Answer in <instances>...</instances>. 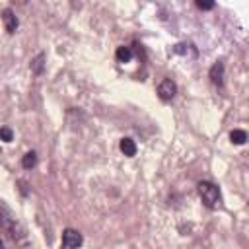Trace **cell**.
Instances as JSON below:
<instances>
[{"instance_id":"obj_9","label":"cell","mask_w":249,"mask_h":249,"mask_svg":"<svg viewBox=\"0 0 249 249\" xmlns=\"http://www.w3.org/2000/svg\"><path fill=\"white\" fill-rule=\"evenodd\" d=\"M230 139H232V142H233V144L241 146V144H245V140H247V133H245V131H241V129H235V131H232V133H230Z\"/></svg>"},{"instance_id":"obj_13","label":"cell","mask_w":249,"mask_h":249,"mask_svg":"<svg viewBox=\"0 0 249 249\" xmlns=\"http://www.w3.org/2000/svg\"><path fill=\"white\" fill-rule=\"evenodd\" d=\"M195 4H197L199 10H212L216 2L214 0H195Z\"/></svg>"},{"instance_id":"obj_1","label":"cell","mask_w":249,"mask_h":249,"mask_svg":"<svg viewBox=\"0 0 249 249\" xmlns=\"http://www.w3.org/2000/svg\"><path fill=\"white\" fill-rule=\"evenodd\" d=\"M197 191H199V197H201V201L204 202V206L214 208V206L218 204V201H220V191H218V187H216L214 183H210V181H201V183L197 185Z\"/></svg>"},{"instance_id":"obj_5","label":"cell","mask_w":249,"mask_h":249,"mask_svg":"<svg viewBox=\"0 0 249 249\" xmlns=\"http://www.w3.org/2000/svg\"><path fill=\"white\" fill-rule=\"evenodd\" d=\"M208 78L214 86H224V62H214L210 72H208Z\"/></svg>"},{"instance_id":"obj_15","label":"cell","mask_w":249,"mask_h":249,"mask_svg":"<svg viewBox=\"0 0 249 249\" xmlns=\"http://www.w3.org/2000/svg\"><path fill=\"white\" fill-rule=\"evenodd\" d=\"M2 247H4V241H2V239H0V249H2Z\"/></svg>"},{"instance_id":"obj_7","label":"cell","mask_w":249,"mask_h":249,"mask_svg":"<svg viewBox=\"0 0 249 249\" xmlns=\"http://www.w3.org/2000/svg\"><path fill=\"white\" fill-rule=\"evenodd\" d=\"M119 148H121V152H123L124 156H129V158H133V156L137 154V144H135L133 139H123L121 144H119Z\"/></svg>"},{"instance_id":"obj_10","label":"cell","mask_w":249,"mask_h":249,"mask_svg":"<svg viewBox=\"0 0 249 249\" xmlns=\"http://www.w3.org/2000/svg\"><path fill=\"white\" fill-rule=\"evenodd\" d=\"M35 164H37V154H35V152H28V154L22 158V166H24V170H33V168H35Z\"/></svg>"},{"instance_id":"obj_2","label":"cell","mask_w":249,"mask_h":249,"mask_svg":"<svg viewBox=\"0 0 249 249\" xmlns=\"http://www.w3.org/2000/svg\"><path fill=\"white\" fill-rule=\"evenodd\" d=\"M0 230H4L14 241H24V230L20 228V224L12 216L0 214Z\"/></svg>"},{"instance_id":"obj_11","label":"cell","mask_w":249,"mask_h":249,"mask_svg":"<svg viewBox=\"0 0 249 249\" xmlns=\"http://www.w3.org/2000/svg\"><path fill=\"white\" fill-rule=\"evenodd\" d=\"M43 66H45V55L39 53V55L31 61V70H33L35 74H41V72H43Z\"/></svg>"},{"instance_id":"obj_6","label":"cell","mask_w":249,"mask_h":249,"mask_svg":"<svg viewBox=\"0 0 249 249\" xmlns=\"http://www.w3.org/2000/svg\"><path fill=\"white\" fill-rule=\"evenodd\" d=\"M2 22H4V28H6L8 33H16V30H18V18H16V14L10 8L2 10Z\"/></svg>"},{"instance_id":"obj_4","label":"cell","mask_w":249,"mask_h":249,"mask_svg":"<svg viewBox=\"0 0 249 249\" xmlns=\"http://www.w3.org/2000/svg\"><path fill=\"white\" fill-rule=\"evenodd\" d=\"M175 93H177V84H175L173 80L166 78V80L160 82V86H158V95H160V99L170 101V99H173Z\"/></svg>"},{"instance_id":"obj_14","label":"cell","mask_w":249,"mask_h":249,"mask_svg":"<svg viewBox=\"0 0 249 249\" xmlns=\"http://www.w3.org/2000/svg\"><path fill=\"white\" fill-rule=\"evenodd\" d=\"M14 2H18V4H26L28 0H14Z\"/></svg>"},{"instance_id":"obj_3","label":"cell","mask_w":249,"mask_h":249,"mask_svg":"<svg viewBox=\"0 0 249 249\" xmlns=\"http://www.w3.org/2000/svg\"><path fill=\"white\" fill-rule=\"evenodd\" d=\"M82 241H84V237H82V233H80L78 230L66 228V230L62 232V245H64L66 249L80 247V245H82Z\"/></svg>"},{"instance_id":"obj_12","label":"cell","mask_w":249,"mask_h":249,"mask_svg":"<svg viewBox=\"0 0 249 249\" xmlns=\"http://www.w3.org/2000/svg\"><path fill=\"white\" fill-rule=\"evenodd\" d=\"M12 139H14L12 129H8V127H0V140H4V142H12Z\"/></svg>"},{"instance_id":"obj_8","label":"cell","mask_w":249,"mask_h":249,"mask_svg":"<svg viewBox=\"0 0 249 249\" xmlns=\"http://www.w3.org/2000/svg\"><path fill=\"white\" fill-rule=\"evenodd\" d=\"M115 57H117L119 62H131V59H133V49H131V47H119L117 53H115Z\"/></svg>"}]
</instances>
